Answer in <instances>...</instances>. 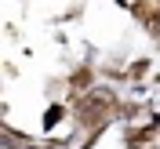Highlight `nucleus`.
I'll return each instance as SVG.
<instances>
[{
    "mask_svg": "<svg viewBox=\"0 0 160 149\" xmlns=\"http://www.w3.org/2000/svg\"><path fill=\"white\" fill-rule=\"evenodd\" d=\"M106 106H113L109 91H91L88 98H80V120H98Z\"/></svg>",
    "mask_w": 160,
    "mask_h": 149,
    "instance_id": "obj_1",
    "label": "nucleus"
},
{
    "mask_svg": "<svg viewBox=\"0 0 160 149\" xmlns=\"http://www.w3.org/2000/svg\"><path fill=\"white\" fill-rule=\"evenodd\" d=\"M58 120H62V106H51V109L44 113V127H55Z\"/></svg>",
    "mask_w": 160,
    "mask_h": 149,
    "instance_id": "obj_2",
    "label": "nucleus"
},
{
    "mask_svg": "<svg viewBox=\"0 0 160 149\" xmlns=\"http://www.w3.org/2000/svg\"><path fill=\"white\" fill-rule=\"evenodd\" d=\"M117 4H124V0H117Z\"/></svg>",
    "mask_w": 160,
    "mask_h": 149,
    "instance_id": "obj_3",
    "label": "nucleus"
}]
</instances>
